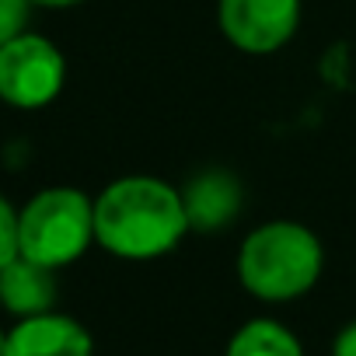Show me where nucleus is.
<instances>
[{
  "label": "nucleus",
  "instance_id": "obj_7",
  "mask_svg": "<svg viewBox=\"0 0 356 356\" xmlns=\"http://www.w3.org/2000/svg\"><path fill=\"white\" fill-rule=\"evenodd\" d=\"M182 200H186V213L193 231L200 234H213L231 227L241 210H245V186L241 178L220 164L196 171L189 182L182 186Z\"/></svg>",
  "mask_w": 356,
  "mask_h": 356
},
{
  "label": "nucleus",
  "instance_id": "obj_1",
  "mask_svg": "<svg viewBox=\"0 0 356 356\" xmlns=\"http://www.w3.org/2000/svg\"><path fill=\"white\" fill-rule=\"evenodd\" d=\"M193 234L182 186L157 175H119L95 196V241L122 262H154Z\"/></svg>",
  "mask_w": 356,
  "mask_h": 356
},
{
  "label": "nucleus",
  "instance_id": "obj_14",
  "mask_svg": "<svg viewBox=\"0 0 356 356\" xmlns=\"http://www.w3.org/2000/svg\"><path fill=\"white\" fill-rule=\"evenodd\" d=\"M4 346H8V328L0 325V356H4Z\"/></svg>",
  "mask_w": 356,
  "mask_h": 356
},
{
  "label": "nucleus",
  "instance_id": "obj_8",
  "mask_svg": "<svg viewBox=\"0 0 356 356\" xmlns=\"http://www.w3.org/2000/svg\"><path fill=\"white\" fill-rule=\"evenodd\" d=\"M56 297H60L56 269H49V266H39V262L18 255L0 269V307L15 321L53 311Z\"/></svg>",
  "mask_w": 356,
  "mask_h": 356
},
{
  "label": "nucleus",
  "instance_id": "obj_3",
  "mask_svg": "<svg viewBox=\"0 0 356 356\" xmlns=\"http://www.w3.org/2000/svg\"><path fill=\"white\" fill-rule=\"evenodd\" d=\"M95 245V196L84 189L46 186L18 207V248L25 259L60 273Z\"/></svg>",
  "mask_w": 356,
  "mask_h": 356
},
{
  "label": "nucleus",
  "instance_id": "obj_2",
  "mask_svg": "<svg viewBox=\"0 0 356 356\" xmlns=\"http://www.w3.org/2000/svg\"><path fill=\"white\" fill-rule=\"evenodd\" d=\"M325 273L321 238L290 217L255 224L234 255V276L241 290L262 304H290L307 297Z\"/></svg>",
  "mask_w": 356,
  "mask_h": 356
},
{
  "label": "nucleus",
  "instance_id": "obj_10",
  "mask_svg": "<svg viewBox=\"0 0 356 356\" xmlns=\"http://www.w3.org/2000/svg\"><path fill=\"white\" fill-rule=\"evenodd\" d=\"M32 11H35L32 0H0V46L11 42L22 32H29Z\"/></svg>",
  "mask_w": 356,
  "mask_h": 356
},
{
  "label": "nucleus",
  "instance_id": "obj_9",
  "mask_svg": "<svg viewBox=\"0 0 356 356\" xmlns=\"http://www.w3.org/2000/svg\"><path fill=\"white\" fill-rule=\"evenodd\" d=\"M224 356H304L300 339L276 318H248L234 328Z\"/></svg>",
  "mask_w": 356,
  "mask_h": 356
},
{
  "label": "nucleus",
  "instance_id": "obj_5",
  "mask_svg": "<svg viewBox=\"0 0 356 356\" xmlns=\"http://www.w3.org/2000/svg\"><path fill=\"white\" fill-rule=\"evenodd\" d=\"M304 0H217V29L245 56L286 49L300 29Z\"/></svg>",
  "mask_w": 356,
  "mask_h": 356
},
{
  "label": "nucleus",
  "instance_id": "obj_12",
  "mask_svg": "<svg viewBox=\"0 0 356 356\" xmlns=\"http://www.w3.org/2000/svg\"><path fill=\"white\" fill-rule=\"evenodd\" d=\"M332 356H356V318L346 321L332 339Z\"/></svg>",
  "mask_w": 356,
  "mask_h": 356
},
{
  "label": "nucleus",
  "instance_id": "obj_11",
  "mask_svg": "<svg viewBox=\"0 0 356 356\" xmlns=\"http://www.w3.org/2000/svg\"><path fill=\"white\" fill-rule=\"evenodd\" d=\"M18 255H22V248H18V207L0 193V269Z\"/></svg>",
  "mask_w": 356,
  "mask_h": 356
},
{
  "label": "nucleus",
  "instance_id": "obj_6",
  "mask_svg": "<svg viewBox=\"0 0 356 356\" xmlns=\"http://www.w3.org/2000/svg\"><path fill=\"white\" fill-rule=\"evenodd\" d=\"M4 356H95V339L74 314L53 307L18 318L8 328Z\"/></svg>",
  "mask_w": 356,
  "mask_h": 356
},
{
  "label": "nucleus",
  "instance_id": "obj_13",
  "mask_svg": "<svg viewBox=\"0 0 356 356\" xmlns=\"http://www.w3.org/2000/svg\"><path fill=\"white\" fill-rule=\"evenodd\" d=\"M35 8H42V11H70V8H81V4H88V0H32Z\"/></svg>",
  "mask_w": 356,
  "mask_h": 356
},
{
  "label": "nucleus",
  "instance_id": "obj_4",
  "mask_svg": "<svg viewBox=\"0 0 356 356\" xmlns=\"http://www.w3.org/2000/svg\"><path fill=\"white\" fill-rule=\"evenodd\" d=\"M67 88V56L42 32H22L0 46V102L15 112H42Z\"/></svg>",
  "mask_w": 356,
  "mask_h": 356
}]
</instances>
